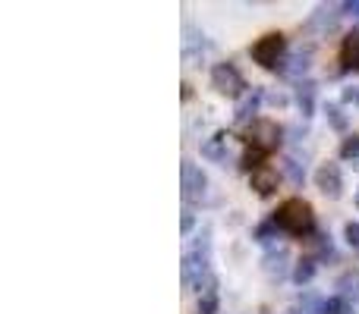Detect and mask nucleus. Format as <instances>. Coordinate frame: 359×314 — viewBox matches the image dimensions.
I'll use <instances>...</instances> for the list:
<instances>
[{"instance_id": "nucleus-1", "label": "nucleus", "mask_w": 359, "mask_h": 314, "mask_svg": "<svg viewBox=\"0 0 359 314\" xmlns=\"http://www.w3.org/2000/svg\"><path fill=\"white\" fill-rule=\"evenodd\" d=\"M271 220L290 236H312V229H316V210H312V204L303 201V198H287V201L274 210Z\"/></svg>"}, {"instance_id": "nucleus-2", "label": "nucleus", "mask_w": 359, "mask_h": 314, "mask_svg": "<svg viewBox=\"0 0 359 314\" xmlns=\"http://www.w3.org/2000/svg\"><path fill=\"white\" fill-rule=\"evenodd\" d=\"M252 60L259 63L262 69H280V63H284V54H287V38L280 35V31H268V35H262L259 41L252 44Z\"/></svg>"}, {"instance_id": "nucleus-3", "label": "nucleus", "mask_w": 359, "mask_h": 314, "mask_svg": "<svg viewBox=\"0 0 359 314\" xmlns=\"http://www.w3.org/2000/svg\"><path fill=\"white\" fill-rule=\"evenodd\" d=\"M280 136H284V129H280L274 120H255V123H249L246 129V142L249 148H259V151H278L280 145Z\"/></svg>"}, {"instance_id": "nucleus-4", "label": "nucleus", "mask_w": 359, "mask_h": 314, "mask_svg": "<svg viewBox=\"0 0 359 314\" xmlns=\"http://www.w3.org/2000/svg\"><path fill=\"white\" fill-rule=\"evenodd\" d=\"M211 85L221 94H227V98H243V94L249 92L246 79H243V73L233 63H217V66L211 69Z\"/></svg>"}, {"instance_id": "nucleus-5", "label": "nucleus", "mask_w": 359, "mask_h": 314, "mask_svg": "<svg viewBox=\"0 0 359 314\" xmlns=\"http://www.w3.org/2000/svg\"><path fill=\"white\" fill-rule=\"evenodd\" d=\"M180 176H183V183H180V189H183V201L186 204L202 201L205 189H208V176H205V173L198 170L192 160H183V166H180Z\"/></svg>"}, {"instance_id": "nucleus-6", "label": "nucleus", "mask_w": 359, "mask_h": 314, "mask_svg": "<svg viewBox=\"0 0 359 314\" xmlns=\"http://www.w3.org/2000/svg\"><path fill=\"white\" fill-rule=\"evenodd\" d=\"M316 189L322 192L325 198H341L344 192V176H341V166L337 164H322L316 170Z\"/></svg>"}, {"instance_id": "nucleus-7", "label": "nucleus", "mask_w": 359, "mask_h": 314, "mask_svg": "<svg viewBox=\"0 0 359 314\" xmlns=\"http://www.w3.org/2000/svg\"><path fill=\"white\" fill-rule=\"evenodd\" d=\"M227 132H215V136L208 138V142L202 145V157H208V160H215V164H221V166H227L230 160H233V155H230V145H227Z\"/></svg>"}, {"instance_id": "nucleus-8", "label": "nucleus", "mask_w": 359, "mask_h": 314, "mask_svg": "<svg viewBox=\"0 0 359 314\" xmlns=\"http://www.w3.org/2000/svg\"><path fill=\"white\" fill-rule=\"evenodd\" d=\"M249 183H252V189L259 192L262 198H268V195H274V189H278V183H280V176H278V170H271V166H262V170H255V173H249Z\"/></svg>"}, {"instance_id": "nucleus-9", "label": "nucleus", "mask_w": 359, "mask_h": 314, "mask_svg": "<svg viewBox=\"0 0 359 314\" xmlns=\"http://www.w3.org/2000/svg\"><path fill=\"white\" fill-rule=\"evenodd\" d=\"M262 98H265V92H262V88H249V92L240 98V104H236V123H249V120L255 123L252 113L259 110Z\"/></svg>"}, {"instance_id": "nucleus-10", "label": "nucleus", "mask_w": 359, "mask_h": 314, "mask_svg": "<svg viewBox=\"0 0 359 314\" xmlns=\"http://www.w3.org/2000/svg\"><path fill=\"white\" fill-rule=\"evenodd\" d=\"M341 66L344 69H356L359 73V29L344 35L341 41Z\"/></svg>"}, {"instance_id": "nucleus-11", "label": "nucleus", "mask_w": 359, "mask_h": 314, "mask_svg": "<svg viewBox=\"0 0 359 314\" xmlns=\"http://www.w3.org/2000/svg\"><path fill=\"white\" fill-rule=\"evenodd\" d=\"M287 267H290V255H287V248H271V252L265 255V271L268 277H287Z\"/></svg>"}, {"instance_id": "nucleus-12", "label": "nucleus", "mask_w": 359, "mask_h": 314, "mask_svg": "<svg viewBox=\"0 0 359 314\" xmlns=\"http://www.w3.org/2000/svg\"><path fill=\"white\" fill-rule=\"evenodd\" d=\"M309 60H312V48H306V50H299V54H293L290 60L280 63V73L284 76H299V73L309 69Z\"/></svg>"}, {"instance_id": "nucleus-13", "label": "nucleus", "mask_w": 359, "mask_h": 314, "mask_svg": "<svg viewBox=\"0 0 359 314\" xmlns=\"http://www.w3.org/2000/svg\"><path fill=\"white\" fill-rule=\"evenodd\" d=\"M297 104L303 110V117H312V110H316V85L312 82H299L297 85Z\"/></svg>"}, {"instance_id": "nucleus-14", "label": "nucleus", "mask_w": 359, "mask_h": 314, "mask_svg": "<svg viewBox=\"0 0 359 314\" xmlns=\"http://www.w3.org/2000/svg\"><path fill=\"white\" fill-rule=\"evenodd\" d=\"M337 290H341L344 299H353L359 302V271H347L341 280H337Z\"/></svg>"}, {"instance_id": "nucleus-15", "label": "nucleus", "mask_w": 359, "mask_h": 314, "mask_svg": "<svg viewBox=\"0 0 359 314\" xmlns=\"http://www.w3.org/2000/svg\"><path fill=\"white\" fill-rule=\"evenodd\" d=\"M322 314H353V302L344 296H331L322 302Z\"/></svg>"}, {"instance_id": "nucleus-16", "label": "nucleus", "mask_w": 359, "mask_h": 314, "mask_svg": "<svg viewBox=\"0 0 359 314\" xmlns=\"http://www.w3.org/2000/svg\"><path fill=\"white\" fill-rule=\"evenodd\" d=\"M312 277H316V258H303V261H297V264H293V280H297L299 286L309 283Z\"/></svg>"}, {"instance_id": "nucleus-17", "label": "nucleus", "mask_w": 359, "mask_h": 314, "mask_svg": "<svg viewBox=\"0 0 359 314\" xmlns=\"http://www.w3.org/2000/svg\"><path fill=\"white\" fill-rule=\"evenodd\" d=\"M240 166H243V170H249V173L262 170V166H265V151L246 148V151H243V157H240Z\"/></svg>"}, {"instance_id": "nucleus-18", "label": "nucleus", "mask_w": 359, "mask_h": 314, "mask_svg": "<svg viewBox=\"0 0 359 314\" xmlns=\"http://www.w3.org/2000/svg\"><path fill=\"white\" fill-rule=\"evenodd\" d=\"M278 229H280L278 223H274V220H268V223H262V227L255 229V239H259L262 245H271V242L278 239Z\"/></svg>"}, {"instance_id": "nucleus-19", "label": "nucleus", "mask_w": 359, "mask_h": 314, "mask_svg": "<svg viewBox=\"0 0 359 314\" xmlns=\"http://www.w3.org/2000/svg\"><path fill=\"white\" fill-rule=\"evenodd\" d=\"M337 22V13L334 10H316V16H312V29H331V25Z\"/></svg>"}, {"instance_id": "nucleus-20", "label": "nucleus", "mask_w": 359, "mask_h": 314, "mask_svg": "<svg viewBox=\"0 0 359 314\" xmlns=\"http://www.w3.org/2000/svg\"><path fill=\"white\" fill-rule=\"evenodd\" d=\"M198 314H217V292L198 296Z\"/></svg>"}, {"instance_id": "nucleus-21", "label": "nucleus", "mask_w": 359, "mask_h": 314, "mask_svg": "<svg viewBox=\"0 0 359 314\" xmlns=\"http://www.w3.org/2000/svg\"><path fill=\"white\" fill-rule=\"evenodd\" d=\"M325 113H328V120H331V126H334V129H347V117H344V113H341V107H337V104H328V107H325Z\"/></svg>"}, {"instance_id": "nucleus-22", "label": "nucleus", "mask_w": 359, "mask_h": 314, "mask_svg": "<svg viewBox=\"0 0 359 314\" xmlns=\"http://www.w3.org/2000/svg\"><path fill=\"white\" fill-rule=\"evenodd\" d=\"M284 164H287V173H290V179H293V183H297V185L303 183V179H306V166L299 164L297 157H287Z\"/></svg>"}, {"instance_id": "nucleus-23", "label": "nucleus", "mask_w": 359, "mask_h": 314, "mask_svg": "<svg viewBox=\"0 0 359 314\" xmlns=\"http://www.w3.org/2000/svg\"><path fill=\"white\" fill-rule=\"evenodd\" d=\"M341 157H344V160H353V157H359V136L344 138V145H341Z\"/></svg>"}, {"instance_id": "nucleus-24", "label": "nucleus", "mask_w": 359, "mask_h": 314, "mask_svg": "<svg viewBox=\"0 0 359 314\" xmlns=\"http://www.w3.org/2000/svg\"><path fill=\"white\" fill-rule=\"evenodd\" d=\"M344 239H347V245L359 248V223L356 220H350L347 227H344Z\"/></svg>"}, {"instance_id": "nucleus-25", "label": "nucleus", "mask_w": 359, "mask_h": 314, "mask_svg": "<svg viewBox=\"0 0 359 314\" xmlns=\"http://www.w3.org/2000/svg\"><path fill=\"white\" fill-rule=\"evenodd\" d=\"M344 104H350V107H359V85H350V88H344Z\"/></svg>"}, {"instance_id": "nucleus-26", "label": "nucleus", "mask_w": 359, "mask_h": 314, "mask_svg": "<svg viewBox=\"0 0 359 314\" xmlns=\"http://www.w3.org/2000/svg\"><path fill=\"white\" fill-rule=\"evenodd\" d=\"M192 223H196V217H192V210L186 208V210H183V223H180V227H183V233H189Z\"/></svg>"}, {"instance_id": "nucleus-27", "label": "nucleus", "mask_w": 359, "mask_h": 314, "mask_svg": "<svg viewBox=\"0 0 359 314\" xmlns=\"http://www.w3.org/2000/svg\"><path fill=\"white\" fill-rule=\"evenodd\" d=\"M268 101H271V104H274V107H284V104H287V94L274 92V94H268Z\"/></svg>"}, {"instance_id": "nucleus-28", "label": "nucleus", "mask_w": 359, "mask_h": 314, "mask_svg": "<svg viewBox=\"0 0 359 314\" xmlns=\"http://www.w3.org/2000/svg\"><path fill=\"white\" fill-rule=\"evenodd\" d=\"M341 10H347L350 16H359V0H353V3H344Z\"/></svg>"}, {"instance_id": "nucleus-29", "label": "nucleus", "mask_w": 359, "mask_h": 314, "mask_svg": "<svg viewBox=\"0 0 359 314\" xmlns=\"http://www.w3.org/2000/svg\"><path fill=\"white\" fill-rule=\"evenodd\" d=\"M353 170L359 173V157H353Z\"/></svg>"}, {"instance_id": "nucleus-30", "label": "nucleus", "mask_w": 359, "mask_h": 314, "mask_svg": "<svg viewBox=\"0 0 359 314\" xmlns=\"http://www.w3.org/2000/svg\"><path fill=\"white\" fill-rule=\"evenodd\" d=\"M356 208H359V192H356Z\"/></svg>"}, {"instance_id": "nucleus-31", "label": "nucleus", "mask_w": 359, "mask_h": 314, "mask_svg": "<svg viewBox=\"0 0 359 314\" xmlns=\"http://www.w3.org/2000/svg\"><path fill=\"white\" fill-rule=\"evenodd\" d=\"M259 314H268V308H262V311H259Z\"/></svg>"}]
</instances>
